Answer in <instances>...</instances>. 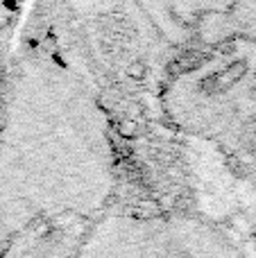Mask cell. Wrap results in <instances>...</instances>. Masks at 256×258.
Listing matches in <instances>:
<instances>
[{
  "label": "cell",
  "mask_w": 256,
  "mask_h": 258,
  "mask_svg": "<svg viewBox=\"0 0 256 258\" xmlns=\"http://www.w3.org/2000/svg\"><path fill=\"white\" fill-rule=\"evenodd\" d=\"M63 7L82 66L116 136L122 165L120 202L200 209L186 143L159 122L157 86L170 43L152 5L63 0Z\"/></svg>",
  "instance_id": "obj_2"
},
{
  "label": "cell",
  "mask_w": 256,
  "mask_h": 258,
  "mask_svg": "<svg viewBox=\"0 0 256 258\" xmlns=\"http://www.w3.org/2000/svg\"><path fill=\"white\" fill-rule=\"evenodd\" d=\"M73 258H254L243 213L118 202L77 227Z\"/></svg>",
  "instance_id": "obj_4"
},
{
  "label": "cell",
  "mask_w": 256,
  "mask_h": 258,
  "mask_svg": "<svg viewBox=\"0 0 256 258\" xmlns=\"http://www.w3.org/2000/svg\"><path fill=\"white\" fill-rule=\"evenodd\" d=\"M254 192V202L245 209H240L245 218V227H247V233H249V242H252V251H254V258H256V186L252 188Z\"/></svg>",
  "instance_id": "obj_6"
},
{
  "label": "cell",
  "mask_w": 256,
  "mask_h": 258,
  "mask_svg": "<svg viewBox=\"0 0 256 258\" xmlns=\"http://www.w3.org/2000/svg\"><path fill=\"white\" fill-rule=\"evenodd\" d=\"M23 5H7L0 3V107H3L5 89H7L9 71L14 61L18 30H21Z\"/></svg>",
  "instance_id": "obj_5"
},
{
  "label": "cell",
  "mask_w": 256,
  "mask_h": 258,
  "mask_svg": "<svg viewBox=\"0 0 256 258\" xmlns=\"http://www.w3.org/2000/svg\"><path fill=\"white\" fill-rule=\"evenodd\" d=\"M170 43L159 122L207 143L238 183L256 186V3H152Z\"/></svg>",
  "instance_id": "obj_3"
},
{
  "label": "cell",
  "mask_w": 256,
  "mask_h": 258,
  "mask_svg": "<svg viewBox=\"0 0 256 258\" xmlns=\"http://www.w3.org/2000/svg\"><path fill=\"white\" fill-rule=\"evenodd\" d=\"M120 197L116 136L63 0L32 5L0 107V254L30 227L89 222Z\"/></svg>",
  "instance_id": "obj_1"
}]
</instances>
